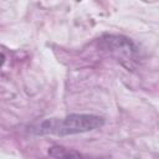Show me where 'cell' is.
<instances>
[{
    "label": "cell",
    "instance_id": "6da1fadb",
    "mask_svg": "<svg viewBox=\"0 0 159 159\" xmlns=\"http://www.w3.org/2000/svg\"><path fill=\"white\" fill-rule=\"evenodd\" d=\"M104 119L96 114H70L63 118H50L40 123L31 125V132L35 134H56V135H68L78 134L94 130L102 127Z\"/></svg>",
    "mask_w": 159,
    "mask_h": 159
},
{
    "label": "cell",
    "instance_id": "7a4b0ae2",
    "mask_svg": "<svg viewBox=\"0 0 159 159\" xmlns=\"http://www.w3.org/2000/svg\"><path fill=\"white\" fill-rule=\"evenodd\" d=\"M48 154L53 158V159H93L89 158L84 154L78 153L77 150L73 149H68L61 145H53L48 149Z\"/></svg>",
    "mask_w": 159,
    "mask_h": 159
}]
</instances>
